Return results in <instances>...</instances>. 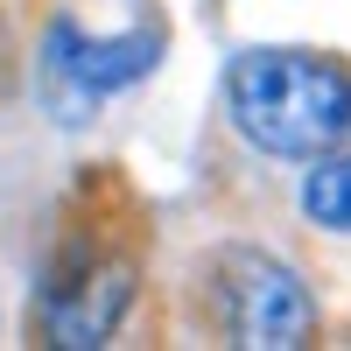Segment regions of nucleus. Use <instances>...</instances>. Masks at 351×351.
Here are the masks:
<instances>
[{
  "label": "nucleus",
  "mask_w": 351,
  "mask_h": 351,
  "mask_svg": "<svg viewBox=\"0 0 351 351\" xmlns=\"http://www.w3.org/2000/svg\"><path fill=\"white\" fill-rule=\"evenodd\" d=\"M204 295H211V324L225 344L246 351H295L316 337V302L288 260L260 246H225L204 267Z\"/></svg>",
  "instance_id": "3"
},
{
  "label": "nucleus",
  "mask_w": 351,
  "mask_h": 351,
  "mask_svg": "<svg viewBox=\"0 0 351 351\" xmlns=\"http://www.w3.org/2000/svg\"><path fill=\"white\" fill-rule=\"evenodd\" d=\"M141 288V239H134V197L112 176H84L64 204L49 267H43V337L49 344H112V330L127 324Z\"/></svg>",
  "instance_id": "1"
},
{
  "label": "nucleus",
  "mask_w": 351,
  "mask_h": 351,
  "mask_svg": "<svg viewBox=\"0 0 351 351\" xmlns=\"http://www.w3.org/2000/svg\"><path fill=\"white\" fill-rule=\"evenodd\" d=\"M302 211L324 232H351V155H330L302 176Z\"/></svg>",
  "instance_id": "5"
},
{
  "label": "nucleus",
  "mask_w": 351,
  "mask_h": 351,
  "mask_svg": "<svg viewBox=\"0 0 351 351\" xmlns=\"http://www.w3.org/2000/svg\"><path fill=\"white\" fill-rule=\"evenodd\" d=\"M155 56H162L155 28H141V36H84V28H71V21L49 28V71L64 84H77L84 99H106V92L141 84L155 71Z\"/></svg>",
  "instance_id": "4"
},
{
  "label": "nucleus",
  "mask_w": 351,
  "mask_h": 351,
  "mask_svg": "<svg viewBox=\"0 0 351 351\" xmlns=\"http://www.w3.org/2000/svg\"><path fill=\"white\" fill-rule=\"evenodd\" d=\"M225 106L260 155H330L351 141V71L316 49H246L225 77Z\"/></svg>",
  "instance_id": "2"
},
{
  "label": "nucleus",
  "mask_w": 351,
  "mask_h": 351,
  "mask_svg": "<svg viewBox=\"0 0 351 351\" xmlns=\"http://www.w3.org/2000/svg\"><path fill=\"white\" fill-rule=\"evenodd\" d=\"M8 84H14V21L0 8V99H8Z\"/></svg>",
  "instance_id": "6"
}]
</instances>
